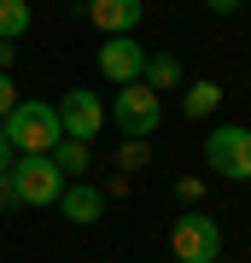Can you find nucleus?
I'll list each match as a JSON object with an SVG mask.
<instances>
[{"label": "nucleus", "instance_id": "f257e3e1", "mask_svg": "<svg viewBox=\"0 0 251 263\" xmlns=\"http://www.w3.org/2000/svg\"><path fill=\"white\" fill-rule=\"evenodd\" d=\"M0 129H6L12 152H53V141L65 135L59 129V105H47V100H18L0 117Z\"/></svg>", "mask_w": 251, "mask_h": 263}, {"label": "nucleus", "instance_id": "f03ea898", "mask_svg": "<svg viewBox=\"0 0 251 263\" xmlns=\"http://www.w3.org/2000/svg\"><path fill=\"white\" fill-rule=\"evenodd\" d=\"M105 117L123 129V141H146V135H158V123H164V100L152 94L146 82H123L117 100L105 105Z\"/></svg>", "mask_w": 251, "mask_h": 263}, {"label": "nucleus", "instance_id": "7ed1b4c3", "mask_svg": "<svg viewBox=\"0 0 251 263\" xmlns=\"http://www.w3.org/2000/svg\"><path fill=\"white\" fill-rule=\"evenodd\" d=\"M12 187H18V205H59V193H65V170H59L47 152H18L12 158Z\"/></svg>", "mask_w": 251, "mask_h": 263}, {"label": "nucleus", "instance_id": "20e7f679", "mask_svg": "<svg viewBox=\"0 0 251 263\" xmlns=\"http://www.w3.org/2000/svg\"><path fill=\"white\" fill-rule=\"evenodd\" d=\"M205 164L222 181H251V129L245 123H216L205 135Z\"/></svg>", "mask_w": 251, "mask_h": 263}, {"label": "nucleus", "instance_id": "39448f33", "mask_svg": "<svg viewBox=\"0 0 251 263\" xmlns=\"http://www.w3.org/2000/svg\"><path fill=\"white\" fill-rule=\"evenodd\" d=\"M169 252H176V263H216L222 257V222L205 211H181L169 228Z\"/></svg>", "mask_w": 251, "mask_h": 263}, {"label": "nucleus", "instance_id": "423d86ee", "mask_svg": "<svg viewBox=\"0 0 251 263\" xmlns=\"http://www.w3.org/2000/svg\"><path fill=\"white\" fill-rule=\"evenodd\" d=\"M59 129H65L70 141H88L93 146V135L105 129V100L93 94V88H70V94L59 100Z\"/></svg>", "mask_w": 251, "mask_h": 263}, {"label": "nucleus", "instance_id": "0eeeda50", "mask_svg": "<svg viewBox=\"0 0 251 263\" xmlns=\"http://www.w3.org/2000/svg\"><path fill=\"white\" fill-rule=\"evenodd\" d=\"M140 70H146V47H140L134 35H105V41H100V76H105L111 88L140 82Z\"/></svg>", "mask_w": 251, "mask_h": 263}, {"label": "nucleus", "instance_id": "6e6552de", "mask_svg": "<svg viewBox=\"0 0 251 263\" xmlns=\"http://www.w3.org/2000/svg\"><path fill=\"white\" fill-rule=\"evenodd\" d=\"M59 211H65V222H76V228L100 222V216H105V187H93V181H65Z\"/></svg>", "mask_w": 251, "mask_h": 263}, {"label": "nucleus", "instance_id": "1a4fd4ad", "mask_svg": "<svg viewBox=\"0 0 251 263\" xmlns=\"http://www.w3.org/2000/svg\"><path fill=\"white\" fill-rule=\"evenodd\" d=\"M88 18H93V29H105V35H134L140 18H146V6H140V0H88Z\"/></svg>", "mask_w": 251, "mask_h": 263}, {"label": "nucleus", "instance_id": "9d476101", "mask_svg": "<svg viewBox=\"0 0 251 263\" xmlns=\"http://www.w3.org/2000/svg\"><path fill=\"white\" fill-rule=\"evenodd\" d=\"M222 111V82H210V76H199V82H187L181 88V117H193V123H205Z\"/></svg>", "mask_w": 251, "mask_h": 263}, {"label": "nucleus", "instance_id": "9b49d317", "mask_svg": "<svg viewBox=\"0 0 251 263\" xmlns=\"http://www.w3.org/2000/svg\"><path fill=\"white\" fill-rule=\"evenodd\" d=\"M47 158L65 170V181H82V176H88V164H93V152H88V141H70V135H59Z\"/></svg>", "mask_w": 251, "mask_h": 263}, {"label": "nucleus", "instance_id": "f8f14e48", "mask_svg": "<svg viewBox=\"0 0 251 263\" xmlns=\"http://www.w3.org/2000/svg\"><path fill=\"white\" fill-rule=\"evenodd\" d=\"M140 82H146L152 94H164V88H181V59H176V53H146V70H140Z\"/></svg>", "mask_w": 251, "mask_h": 263}, {"label": "nucleus", "instance_id": "ddd939ff", "mask_svg": "<svg viewBox=\"0 0 251 263\" xmlns=\"http://www.w3.org/2000/svg\"><path fill=\"white\" fill-rule=\"evenodd\" d=\"M29 24H35V12H29V0H0V35H6V41L29 35Z\"/></svg>", "mask_w": 251, "mask_h": 263}, {"label": "nucleus", "instance_id": "4468645a", "mask_svg": "<svg viewBox=\"0 0 251 263\" xmlns=\"http://www.w3.org/2000/svg\"><path fill=\"white\" fill-rule=\"evenodd\" d=\"M117 164H123V170H146V164H152V141H123V146H117Z\"/></svg>", "mask_w": 251, "mask_h": 263}, {"label": "nucleus", "instance_id": "2eb2a0df", "mask_svg": "<svg viewBox=\"0 0 251 263\" xmlns=\"http://www.w3.org/2000/svg\"><path fill=\"white\" fill-rule=\"evenodd\" d=\"M18 105V82H12V70H0V117Z\"/></svg>", "mask_w": 251, "mask_h": 263}, {"label": "nucleus", "instance_id": "dca6fc26", "mask_svg": "<svg viewBox=\"0 0 251 263\" xmlns=\"http://www.w3.org/2000/svg\"><path fill=\"white\" fill-rule=\"evenodd\" d=\"M199 193H205V181H193V176H181V181H176V199H181V205H193Z\"/></svg>", "mask_w": 251, "mask_h": 263}, {"label": "nucleus", "instance_id": "f3484780", "mask_svg": "<svg viewBox=\"0 0 251 263\" xmlns=\"http://www.w3.org/2000/svg\"><path fill=\"white\" fill-rule=\"evenodd\" d=\"M18 205V187H12V176H0V211H12Z\"/></svg>", "mask_w": 251, "mask_h": 263}, {"label": "nucleus", "instance_id": "a211bd4d", "mask_svg": "<svg viewBox=\"0 0 251 263\" xmlns=\"http://www.w3.org/2000/svg\"><path fill=\"white\" fill-rule=\"evenodd\" d=\"M12 158H18V152H12V141H6V129H0V176H6V170H12Z\"/></svg>", "mask_w": 251, "mask_h": 263}, {"label": "nucleus", "instance_id": "6ab92c4d", "mask_svg": "<svg viewBox=\"0 0 251 263\" xmlns=\"http://www.w3.org/2000/svg\"><path fill=\"white\" fill-rule=\"evenodd\" d=\"M12 59H18V41H6V35H0V70H12Z\"/></svg>", "mask_w": 251, "mask_h": 263}, {"label": "nucleus", "instance_id": "aec40b11", "mask_svg": "<svg viewBox=\"0 0 251 263\" xmlns=\"http://www.w3.org/2000/svg\"><path fill=\"white\" fill-rule=\"evenodd\" d=\"M205 6H210V12H222V18H228V12H240L245 0H205Z\"/></svg>", "mask_w": 251, "mask_h": 263}, {"label": "nucleus", "instance_id": "412c9836", "mask_svg": "<svg viewBox=\"0 0 251 263\" xmlns=\"http://www.w3.org/2000/svg\"><path fill=\"white\" fill-rule=\"evenodd\" d=\"M0 240H6V228H0Z\"/></svg>", "mask_w": 251, "mask_h": 263}, {"label": "nucleus", "instance_id": "4be33fe9", "mask_svg": "<svg viewBox=\"0 0 251 263\" xmlns=\"http://www.w3.org/2000/svg\"><path fill=\"white\" fill-rule=\"evenodd\" d=\"M199 6H205V0H199Z\"/></svg>", "mask_w": 251, "mask_h": 263}]
</instances>
